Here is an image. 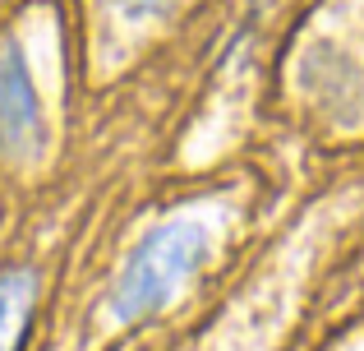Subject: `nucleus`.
I'll return each instance as SVG.
<instances>
[{"instance_id": "obj_1", "label": "nucleus", "mask_w": 364, "mask_h": 351, "mask_svg": "<svg viewBox=\"0 0 364 351\" xmlns=\"http://www.w3.org/2000/svg\"><path fill=\"white\" fill-rule=\"evenodd\" d=\"M208 254V231L189 217L180 222H166L129 254L120 282H116V296H111V310L120 319H139V315H152L161 310L171 296H180L194 268L203 263Z\"/></svg>"}, {"instance_id": "obj_2", "label": "nucleus", "mask_w": 364, "mask_h": 351, "mask_svg": "<svg viewBox=\"0 0 364 351\" xmlns=\"http://www.w3.org/2000/svg\"><path fill=\"white\" fill-rule=\"evenodd\" d=\"M37 135H42V107H37L33 70L18 46H5L0 51V148L23 153L37 144Z\"/></svg>"}, {"instance_id": "obj_3", "label": "nucleus", "mask_w": 364, "mask_h": 351, "mask_svg": "<svg viewBox=\"0 0 364 351\" xmlns=\"http://www.w3.org/2000/svg\"><path fill=\"white\" fill-rule=\"evenodd\" d=\"M33 300H37V282L28 273L0 278V351H18L28 319H33Z\"/></svg>"}]
</instances>
